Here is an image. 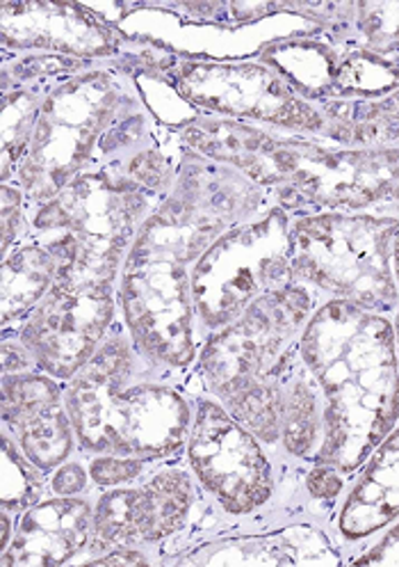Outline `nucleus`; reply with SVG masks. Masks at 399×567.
<instances>
[{
	"label": "nucleus",
	"mask_w": 399,
	"mask_h": 567,
	"mask_svg": "<svg viewBox=\"0 0 399 567\" xmlns=\"http://www.w3.org/2000/svg\"><path fill=\"white\" fill-rule=\"evenodd\" d=\"M270 206L242 172L186 150L171 190L141 225L117 281L119 318L144 354L192 375L201 348L192 268L227 229Z\"/></svg>",
	"instance_id": "nucleus-1"
},
{
	"label": "nucleus",
	"mask_w": 399,
	"mask_h": 567,
	"mask_svg": "<svg viewBox=\"0 0 399 567\" xmlns=\"http://www.w3.org/2000/svg\"><path fill=\"white\" fill-rule=\"evenodd\" d=\"M176 133L192 152L242 172L293 218L399 210V150H354L217 117H195Z\"/></svg>",
	"instance_id": "nucleus-2"
},
{
	"label": "nucleus",
	"mask_w": 399,
	"mask_h": 567,
	"mask_svg": "<svg viewBox=\"0 0 399 567\" xmlns=\"http://www.w3.org/2000/svg\"><path fill=\"white\" fill-rule=\"evenodd\" d=\"M300 352L324 394L317 463L354 474L399 423V364L390 316L326 300L300 337Z\"/></svg>",
	"instance_id": "nucleus-3"
},
{
	"label": "nucleus",
	"mask_w": 399,
	"mask_h": 567,
	"mask_svg": "<svg viewBox=\"0 0 399 567\" xmlns=\"http://www.w3.org/2000/svg\"><path fill=\"white\" fill-rule=\"evenodd\" d=\"M192 380L144 354L122 318L94 358L64 382L81 455L169 463L186 455L195 419ZM195 382V380H192Z\"/></svg>",
	"instance_id": "nucleus-4"
},
{
	"label": "nucleus",
	"mask_w": 399,
	"mask_h": 567,
	"mask_svg": "<svg viewBox=\"0 0 399 567\" xmlns=\"http://www.w3.org/2000/svg\"><path fill=\"white\" fill-rule=\"evenodd\" d=\"M319 305L308 287L287 279L249 305L231 326L206 337L192 369L199 394L220 401L276 453L283 451L274 367L300 341Z\"/></svg>",
	"instance_id": "nucleus-5"
},
{
	"label": "nucleus",
	"mask_w": 399,
	"mask_h": 567,
	"mask_svg": "<svg viewBox=\"0 0 399 567\" xmlns=\"http://www.w3.org/2000/svg\"><path fill=\"white\" fill-rule=\"evenodd\" d=\"M151 49L147 40L128 58L90 64L51 92L12 182L23 190L28 210L92 167L105 135L144 103L135 76Z\"/></svg>",
	"instance_id": "nucleus-6"
},
{
	"label": "nucleus",
	"mask_w": 399,
	"mask_h": 567,
	"mask_svg": "<svg viewBox=\"0 0 399 567\" xmlns=\"http://www.w3.org/2000/svg\"><path fill=\"white\" fill-rule=\"evenodd\" d=\"M160 199L122 172L92 165L28 210L25 238L51 252L57 279L117 287L130 247Z\"/></svg>",
	"instance_id": "nucleus-7"
},
{
	"label": "nucleus",
	"mask_w": 399,
	"mask_h": 567,
	"mask_svg": "<svg viewBox=\"0 0 399 567\" xmlns=\"http://www.w3.org/2000/svg\"><path fill=\"white\" fill-rule=\"evenodd\" d=\"M397 229L399 210L297 216L290 225V279L322 302L345 300L392 316L399 305L392 270Z\"/></svg>",
	"instance_id": "nucleus-8"
},
{
	"label": "nucleus",
	"mask_w": 399,
	"mask_h": 567,
	"mask_svg": "<svg viewBox=\"0 0 399 567\" xmlns=\"http://www.w3.org/2000/svg\"><path fill=\"white\" fill-rule=\"evenodd\" d=\"M156 74L199 117L324 137L326 122L317 105L302 99L256 58L206 60L171 51Z\"/></svg>",
	"instance_id": "nucleus-9"
},
{
	"label": "nucleus",
	"mask_w": 399,
	"mask_h": 567,
	"mask_svg": "<svg viewBox=\"0 0 399 567\" xmlns=\"http://www.w3.org/2000/svg\"><path fill=\"white\" fill-rule=\"evenodd\" d=\"M293 216L270 206L227 229L192 268V300L201 341L231 326L267 291L290 279Z\"/></svg>",
	"instance_id": "nucleus-10"
},
{
	"label": "nucleus",
	"mask_w": 399,
	"mask_h": 567,
	"mask_svg": "<svg viewBox=\"0 0 399 567\" xmlns=\"http://www.w3.org/2000/svg\"><path fill=\"white\" fill-rule=\"evenodd\" d=\"M276 457L287 455L265 446L220 401L197 394L186 463L203 496L222 515L251 517L276 502Z\"/></svg>",
	"instance_id": "nucleus-11"
},
{
	"label": "nucleus",
	"mask_w": 399,
	"mask_h": 567,
	"mask_svg": "<svg viewBox=\"0 0 399 567\" xmlns=\"http://www.w3.org/2000/svg\"><path fill=\"white\" fill-rule=\"evenodd\" d=\"M203 496L192 470L178 460L158 463L147 476L94 496V536L85 565L115 547L167 545L190 526Z\"/></svg>",
	"instance_id": "nucleus-12"
},
{
	"label": "nucleus",
	"mask_w": 399,
	"mask_h": 567,
	"mask_svg": "<svg viewBox=\"0 0 399 567\" xmlns=\"http://www.w3.org/2000/svg\"><path fill=\"white\" fill-rule=\"evenodd\" d=\"M313 105L381 99L399 90V55L338 42L324 30L267 44L259 58Z\"/></svg>",
	"instance_id": "nucleus-13"
},
{
	"label": "nucleus",
	"mask_w": 399,
	"mask_h": 567,
	"mask_svg": "<svg viewBox=\"0 0 399 567\" xmlns=\"http://www.w3.org/2000/svg\"><path fill=\"white\" fill-rule=\"evenodd\" d=\"M119 321L117 287L57 279L19 328L34 367L69 382L103 346Z\"/></svg>",
	"instance_id": "nucleus-14"
},
{
	"label": "nucleus",
	"mask_w": 399,
	"mask_h": 567,
	"mask_svg": "<svg viewBox=\"0 0 399 567\" xmlns=\"http://www.w3.org/2000/svg\"><path fill=\"white\" fill-rule=\"evenodd\" d=\"M144 42L103 19L85 3L62 0H3L0 49L3 55L46 53L85 62H111L137 53Z\"/></svg>",
	"instance_id": "nucleus-15"
},
{
	"label": "nucleus",
	"mask_w": 399,
	"mask_h": 567,
	"mask_svg": "<svg viewBox=\"0 0 399 567\" xmlns=\"http://www.w3.org/2000/svg\"><path fill=\"white\" fill-rule=\"evenodd\" d=\"M0 396L3 431L42 472L51 474L78 453L64 382L38 369L3 375Z\"/></svg>",
	"instance_id": "nucleus-16"
},
{
	"label": "nucleus",
	"mask_w": 399,
	"mask_h": 567,
	"mask_svg": "<svg viewBox=\"0 0 399 567\" xmlns=\"http://www.w3.org/2000/svg\"><path fill=\"white\" fill-rule=\"evenodd\" d=\"M96 62L64 55H3V140H0V182L12 184L28 154L34 126L51 92Z\"/></svg>",
	"instance_id": "nucleus-17"
},
{
	"label": "nucleus",
	"mask_w": 399,
	"mask_h": 567,
	"mask_svg": "<svg viewBox=\"0 0 399 567\" xmlns=\"http://www.w3.org/2000/svg\"><path fill=\"white\" fill-rule=\"evenodd\" d=\"M332 526L324 528L319 519H297L261 534H240L220 540L197 545L186 556H178V565L195 567H238V565H343Z\"/></svg>",
	"instance_id": "nucleus-18"
},
{
	"label": "nucleus",
	"mask_w": 399,
	"mask_h": 567,
	"mask_svg": "<svg viewBox=\"0 0 399 567\" xmlns=\"http://www.w3.org/2000/svg\"><path fill=\"white\" fill-rule=\"evenodd\" d=\"M94 536V499L49 494L17 517L12 543L0 551V567L78 565Z\"/></svg>",
	"instance_id": "nucleus-19"
},
{
	"label": "nucleus",
	"mask_w": 399,
	"mask_h": 567,
	"mask_svg": "<svg viewBox=\"0 0 399 567\" xmlns=\"http://www.w3.org/2000/svg\"><path fill=\"white\" fill-rule=\"evenodd\" d=\"M399 519V423L349 481L332 530L340 547H360Z\"/></svg>",
	"instance_id": "nucleus-20"
},
{
	"label": "nucleus",
	"mask_w": 399,
	"mask_h": 567,
	"mask_svg": "<svg viewBox=\"0 0 399 567\" xmlns=\"http://www.w3.org/2000/svg\"><path fill=\"white\" fill-rule=\"evenodd\" d=\"M274 380L281 451L304 465H315L324 444V394L302 358L300 341L281 354Z\"/></svg>",
	"instance_id": "nucleus-21"
},
{
	"label": "nucleus",
	"mask_w": 399,
	"mask_h": 567,
	"mask_svg": "<svg viewBox=\"0 0 399 567\" xmlns=\"http://www.w3.org/2000/svg\"><path fill=\"white\" fill-rule=\"evenodd\" d=\"M57 281V264L32 238L17 243L0 266V328L19 330Z\"/></svg>",
	"instance_id": "nucleus-22"
},
{
	"label": "nucleus",
	"mask_w": 399,
	"mask_h": 567,
	"mask_svg": "<svg viewBox=\"0 0 399 567\" xmlns=\"http://www.w3.org/2000/svg\"><path fill=\"white\" fill-rule=\"evenodd\" d=\"M324 137L354 150H399V90L366 101L324 103Z\"/></svg>",
	"instance_id": "nucleus-23"
},
{
	"label": "nucleus",
	"mask_w": 399,
	"mask_h": 567,
	"mask_svg": "<svg viewBox=\"0 0 399 567\" xmlns=\"http://www.w3.org/2000/svg\"><path fill=\"white\" fill-rule=\"evenodd\" d=\"M332 38L379 55H399V0H354L347 30Z\"/></svg>",
	"instance_id": "nucleus-24"
},
{
	"label": "nucleus",
	"mask_w": 399,
	"mask_h": 567,
	"mask_svg": "<svg viewBox=\"0 0 399 567\" xmlns=\"http://www.w3.org/2000/svg\"><path fill=\"white\" fill-rule=\"evenodd\" d=\"M49 474L30 463L19 444L3 431V478H0V511L21 515L49 496Z\"/></svg>",
	"instance_id": "nucleus-25"
},
{
	"label": "nucleus",
	"mask_w": 399,
	"mask_h": 567,
	"mask_svg": "<svg viewBox=\"0 0 399 567\" xmlns=\"http://www.w3.org/2000/svg\"><path fill=\"white\" fill-rule=\"evenodd\" d=\"M92 487L96 489H111L122 487L147 476L158 463L139 457H124V455H85Z\"/></svg>",
	"instance_id": "nucleus-26"
},
{
	"label": "nucleus",
	"mask_w": 399,
	"mask_h": 567,
	"mask_svg": "<svg viewBox=\"0 0 399 567\" xmlns=\"http://www.w3.org/2000/svg\"><path fill=\"white\" fill-rule=\"evenodd\" d=\"M349 481L351 478L345 476L334 465L315 463V465H308L304 472V492L315 506L334 513V517H336V511L343 502V494H345Z\"/></svg>",
	"instance_id": "nucleus-27"
},
{
	"label": "nucleus",
	"mask_w": 399,
	"mask_h": 567,
	"mask_svg": "<svg viewBox=\"0 0 399 567\" xmlns=\"http://www.w3.org/2000/svg\"><path fill=\"white\" fill-rule=\"evenodd\" d=\"M0 247L8 255L17 243H21L28 234V202L23 190L17 184L0 186Z\"/></svg>",
	"instance_id": "nucleus-28"
},
{
	"label": "nucleus",
	"mask_w": 399,
	"mask_h": 567,
	"mask_svg": "<svg viewBox=\"0 0 399 567\" xmlns=\"http://www.w3.org/2000/svg\"><path fill=\"white\" fill-rule=\"evenodd\" d=\"M345 563L356 567H399V519L363 543L354 556L345 558Z\"/></svg>",
	"instance_id": "nucleus-29"
},
{
	"label": "nucleus",
	"mask_w": 399,
	"mask_h": 567,
	"mask_svg": "<svg viewBox=\"0 0 399 567\" xmlns=\"http://www.w3.org/2000/svg\"><path fill=\"white\" fill-rule=\"evenodd\" d=\"M92 487L87 463L78 457L66 460L64 465L49 474V492L55 496H81Z\"/></svg>",
	"instance_id": "nucleus-30"
},
{
	"label": "nucleus",
	"mask_w": 399,
	"mask_h": 567,
	"mask_svg": "<svg viewBox=\"0 0 399 567\" xmlns=\"http://www.w3.org/2000/svg\"><path fill=\"white\" fill-rule=\"evenodd\" d=\"M0 362H3V375L34 371V360L25 343L19 337V330H3V348H0Z\"/></svg>",
	"instance_id": "nucleus-31"
},
{
	"label": "nucleus",
	"mask_w": 399,
	"mask_h": 567,
	"mask_svg": "<svg viewBox=\"0 0 399 567\" xmlns=\"http://www.w3.org/2000/svg\"><path fill=\"white\" fill-rule=\"evenodd\" d=\"M390 323H392V341H395V354H397V364H399V305L390 316Z\"/></svg>",
	"instance_id": "nucleus-32"
},
{
	"label": "nucleus",
	"mask_w": 399,
	"mask_h": 567,
	"mask_svg": "<svg viewBox=\"0 0 399 567\" xmlns=\"http://www.w3.org/2000/svg\"><path fill=\"white\" fill-rule=\"evenodd\" d=\"M392 270H395V279L399 287V229L395 234V243H392Z\"/></svg>",
	"instance_id": "nucleus-33"
}]
</instances>
